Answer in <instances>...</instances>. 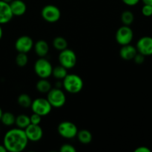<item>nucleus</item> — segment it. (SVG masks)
<instances>
[{
    "label": "nucleus",
    "mask_w": 152,
    "mask_h": 152,
    "mask_svg": "<svg viewBox=\"0 0 152 152\" xmlns=\"http://www.w3.org/2000/svg\"><path fill=\"white\" fill-rule=\"evenodd\" d=\"M24 129H12L7 131L3 138V145L9 152H21L26 148L28 143Z\"/></svg>",
    "instance_id": "1"
},
{
    "label": "nucleus",
    "mask_w": 152,
    "mask_h": 152,
    "mask_svg": "<svg viewBox=\"0 0 152 152\" xmlns=\"http://www.w3.org/2000/svg\"><path fill=\"white\" fill-rule=\"evenodd\" d=\"M144 4H149L152 6V0H141Z\"/></svg>",
    "instance_id": "32"
},
{
    "label": "nucleus",
    "mask_w": 152,
    "mask_h": 152,
    "mask_svg": "<svg viewBox=\"0 0 152 152\" xmlns=\"http://www.w3.org/2000/svg\"><path fill=\"white\" fill-rule=\"evenodd\" d=\"M134 38V32L130 26L123 25L117 29L115 34L117 42L121 46L131 44Z\"/></svg>",
    "instance_id": "9"
},
{
    "label": "nucleus",
    "mask_w": 152,
    "mask_h": 152,
    "mask_svg": "<svg viewBox=\"0 0 152 152\" xmlns=\"http://www.w3.org/2000/svg\"><path fill=\"white\" fill-rule=\"evenodd\" d=\"M58 59H59V65L63 66L67 70L74 68L77 62V57L75 52L68 48L61 50Z\"/></svg>",
    "instance_id": "6"
},
{
    "label": "nucleus",
    "mask_w": 152,
    "mask_h": 152,
    "mask_svg": "<svg viewBox=\"0 0 152 152\" xmlns=\"http://www.w3.org/2000/svg\"><path fill=\"white\" fill-rule=\"evenodd\" d=\"M137 53L136 47L131 44L123 45L120 50V56L124 60H132Z\"/></svg>",
    "instance_id": "15"
},
{
    "label": "nucleus",
    "mask_w": 152,
    "mask_h": 152,
    "mask_svg": "<svg viewBox=\"0 0 152 152\" xmlns=\"http://www.w3.org/2000/svg\"><path fill=\"white\" fill-rule=\"evenodd\" d=\"M34 50L37 55L39 57H45L49 52V45L46 41L39 39L34 45Z\"/></svg>",
    "instance_id": "16"
},
{
    "label": "nucleus",
    "mask_w": 152,
    "mask_h": 152,
    "mask_svg": "<svg viewBox=\"0 0 152 152\" xmlns=\"http://www.w3.org/2000/svg\"><path fill=\"white\" fill-rule=\"evenodd\" d=\"M83 79L76 74H68L62 80V87L67 92L72 94L80 93L83 90Z\"/></svg>",
    "instance_id": "2"
},
{
    "label": "nucleus",
    "mask_w": 152,
    "mask_h": 152,
    "mask_svg": "<svg viewBox=\"0 0 152 152\" xmlns=\"http://www.w3.org/2000/svg\"><path fill=\"white\" fill-rule=\"evenodd\" d=\"M42 19L48 23H55L59 20L61 17V11L59 8L53 4H47L41 11Z\"/></svg>",
    "instance_id": "8"
},
{
    "label": "nucleus",
    "mask_w": 152,
    "mask_h": 152,
    "mask_svg": "<svg viewBox=\"0 0 152 152\" xmlns=\"http://www.w3.org/2000/svg\"><path fill=\"white\" fill-rule=\"evenodd\" d=\"M31 108L33 113L39 114L41 117H45L51 112L52 106L48 101L47 98L39 97L32 101Z\"/></svg>",
    "instance_id": "5"
},
{
    "label": "nucleus",
    "mask_w": 152,
    "mask_h": 152,
    "mask_svg": "<svg viewBox=\"0 0 152 152\" xmlns=\"http://www.w3.org/2000/svg\"><path fill=\"white\" fill-rule=\"evenodd\" d=\"M120 19L123 25L130 26L134 21V15L130 10H125L122 13Z\"/></svg>",
    "instance_id": "23"
},
{
    "label": "nucleus",
    "mask_w": 152,
    "mask_h": 152,
    "mask_svg": "<svg viewBox=\"0 0 152 152\" xmlns=\"http://www.w3.org/2000/svg\"><path fill=\"white\" fill-rule=\"evenodd\" d=\"M2 1H4V2H7V3H8V4H10V3L13 0H2Z\"/></svg>",
    "instance_id": "35"
},
{
    "label": "nucleus",
    "mask_w": 152,
    "mask_h": 152,
    "mask_svg": "<svg viewBox=\"0 0 152 152\" xmlns=\"http://www.w3.org/2000/svg\"><path fill=\"white\" fill-rule=\"evenodd\" d=\"M59 151L60 152H76L77 149L71 144L65 143L60 147Z\"/></svg>",
    "instance_id": "27"
},
{
    "label": "nucleus",
    "mask_w": 152,
    "mask_h": 152,
    "mask_svg": "<svg viewBox=\"0 0 152 152\" xmlns=\"http://www.w3.org/2000/svg\"><path fill=\"white\" fill-rule=\"evenodd\" d=\"M15 120H16V116L10 112H4L1 115V120L3 125L6 126H11L15 124Z\"/></svg>",
    "instance_id": "24"
},
{
    "label": "nucleus",
    "mask_w": 152,
    "mask_h": 152,
    "mask_svg": "<svg viewBox=\"0 0 152 152\" xmlns=\"http://www.w3.org/2000/svg\"><path fill=\"white\" fill-rule=\"evenodd\" d=\"M145 56L144 55L141 54V53H138L135 55V56L134 57V61L135 62V63L137 64V65H141V64L145 62Z\"/></svg>",
    "instance_id": "29"
},
{
    "label": "nucleus",
    "mask_w": 152,
    "mask_h": 152,
    "mask_svg": "<svg viewBox=\"0 0 152 152\" xmlns=\"http://www.w3.org/2000/svg\"><path fill=\"white\" fill-rule=\"evenodd\" d=\"M13 17V15L10 9V4L0 0V25L8 23Z\"/></svg>",
    "instance_id": "13"
},
{
    "label": "nucleus",
    "mask_w": 152,
    "mask_h": 152,
    "mask_svg": "<svg viewBox=\"0 0 152 152\" xmlns=\"http://www.w3.org/2000/svg\"><path fill=\"white\" fill-rule=\"evenodd\" d=\"M141 11H142V15L145 17L152 16V6L149 4H143Z\"/></svg>",
    "instance_id": "26"
},
{
    "label": "nucleus",
    "mask_w": 152,
    "mask_h": 152,
    "mask_svg": "<svg viewBox=\"0 0 152 152\" xmlns=\"http://www.w3.org/2000/svg\"><path fill=\"white\" fill-rule=\"evenodd\" d=\"M68 74V71L65 68L62 66L61 65L56 66L55 68H53V71H52V75L53 77L59 80H62L66 75Z\"/></svg>",
    "instance_id": "22"
},
{
    "label": "nucleus",
    "mask_w": 152,
    "mask_h": 152,
    "mask_svg": "<svg viewBox=\"0 0 152 152\" xmlns=\"http://www.w3.org/2000/svg\"><path fill=\"white\" fill-rule=\"evenodd\" d=\"M136 48L138 53L145 56L152 55V37L145 36L138 39L136 45Z\"/></svg>",
    "instance_id": "10"
},
{
    "label": "nucleus",
    "mask_w": 152,
    "mask_h": 152,
    "mask_svg": "<svg viewBox=\"0 0 152 152\" xmlns=\"http://www.w3.org/2000/svg\"><path fill=\"white\" fill-rule=\"evenodd\" d=\"M134 152H151V149L146 146H140L134 150Z\"/></svg>",
    "instance_id": "31"
},
{
    "label": "nucleus",
    "mask_w": 152,
    "mask_h": 152,
    "mask_svg": "<svg viewBox=\"0 0 152 152\" xmlns=\"http://www.w3.org/2000/svg\"><path fill=\"white\" fill-rule=\"evenodd\" d=\"M57 132L59 134L65 139H73L77 137L78 129L72 122L63 121L58 125Z\"/></svg>",
    "instance_id": "7"
},
{
    "label": "nucleus",
    "mask_w": 152,
    "mask_h": 152,
    "mask_svg": "<svg viewBox=\"0 0 152 152\" xmlns=\"http://www.w3.org/2000/svg\"><path fill=\"white\" fill-rule=\"evenodd\" d=\"M15 124H16V126L19 129H25L27 126H28L31 124L30 117H28L26 114H19L17 117H16Z\"/></svg>",
    "instance_id": "19"
},
{
    "label": "nucleus",
    "mask_w": 152,
    "mask_h": 152,
    "mask_svg": "<svg viewBox=\"0 0 152 152\" xmlns=\"http://www.w3.org/2000/svg\"><path fill=\"white\" fill-rule=\"evenodd\" d=\"M3 112H2V110H1V108H0V120H1V115H2Z\"/></svg>",
    "instance_id": "36"
},
{
    "label": "nucleus",
    "mask_w": 152,
    "mask_h": 152,
    "mask_svg": "<svg viewBox=\"0 0 152 152\" xmlns=\"http://www.w3.org/2000/svg\"><path fill=\"white\" fill-rule=\"evenodd\" d=\"M2 36H3V30H2V28H1V25H0V40H1V38H2Z\"/></svg>",
    "instance_id": "34"
},
{
    "label": "nucleus",
    "mask_w": 152,
    "mask_h": 152,
    "mask_svg": "<svg viewBox=\"0 0 152 152\" xmlns=\"http://www.w3.org/2000/svg\"><path fill=\"white\" fill-rule=\"evenodd\" d=\"M0 152H7V149H6L3 144L0 145Z\"/></svg>",
    "instance_id": "33"
},
{
    "label": "nucleus",
    "mask_w": 152,
    "mask_h": 152,
    "mask_svg": "<svg viewBox=\"0 0 152 152\" xmlns=\"http://www.w3.org/2000/svg\"><path fill=\"white\" fill-rule=\"evenodd\" d=\"M32 99L31 97L27 94H21L17 99V102L19 106L24 108H31V105L32 104Z\"/></svg>",
    "instance_id": "21"
},
{
    "label": "nucleus",
    "mask_w": 152,
    "mask_h": 152,
    "mask_svg": "<svg viewBox=\"0 0 152 152\" xmlns=\"http://www.w3.org/2000/svg\"><path fill=\"white\" fill-rule=\"evenodd\" d=\"M140 0H122L125 4L127 6H130V7H133V6L137 5L138 3L140 2Z\"/></svg>",
    "instance_id": "30"
},
{
    "label": "nucleus",
    "mask_w": 152,
    "mask_h": 152,
    "mask_svg": "<svg viewBox=\"0 0 152 152\" xmlns=\"http://www.w3.org/2000/svg\"><path fill=\"white\" fill-rule=\"evenodd\" d=\"M34 41L28 36H22L16 39L15 42V48L18 53H28L34 48Z\"/></svg>",
    "instance_id": "11"
},
{
    "label": "nucleus",
    "mask_w": 152,
    "mask_h": 152,
    "mask_svg": "<svg viewBox=\"0 0 152 152\" xmlns=\"http://www.w3.org/2000/svg\"><path fill=\"white\" fill-rule=\"evenodd\" d=\"M36 74L40 79H48L52 75L53 67L51 63L45 57H39L34 66Z\"/></svg>",
    "instance_id": "3"
},
{
    "label": "nucleus",
    "mask_w": 152,
    "mask_h": 152,
    "mask_svg": "<svg viewBox=\"0 0 152 152\" xmlns=\"http://www.w3.org/2000/svg\"><path fill=\"white\" fill-rule=\"evenodd\" d=\"M53 46L56 50L61 51L68 48V42L64 37H56L53 40Z\"/></svg>",
    "instance_id": "20"
},
{
    "label": "nucleus",
    "mask_w": 152,
    "mask_h": 152,
    "mask_svg": "<svg viewBox=\"0 0 152 152\" xmlns=\"http://www.w3.org/2000/svg\"><path fill=\"white\" fill-rule=\"evenodd\" d=\"M37 90L42 94H47L51 88V84L47 79H40L36 85Z\"/></svg>",
    "instance_id": "18"
},
{
    "label": "nucleus",
    "mask_w": 152,
    "mask_h": 152,
    "mask_svg": "<svg viewBox=\"0 0 152 152\" xmlns=\"http://www.w3.org/2000/svg\"><path fill=\"white\" fill-rule=\"evenodd\" d=\"M28 62V57L27 53H18L16 56V63L19 67H25Z\"/></svg>",
    "instance_id": "25"
},
{
    "label": "nucleus",
    "mask_w": 152,
    "mask_h": 152,
    "mask_svg": "<svg viewBox=\"0 0 152 152\" xmlns=\"http://www.w3.org/2000/svg\"><path fill=\"white\" fill-rule=\"evenodd\" d=\"M25 133L27 138L31 142H39L43 137V130L39 125L30 124L25 129Z\"/></svg>",
    "instance_id": "12"
},
{
    "label": "nucleus",
    "mask_w": 152,
    "mask_h": 152,
    "mask_svg": "<svg viewBox=\"0 0 152 152\" xmlns=\"http://www.w3.org/2000/svg\"><path fill=\"white\" fill-rule=\"evenodd\" d=\"M10 7L13 16H23L27 10L26 4L22 0H13L10 3Z\"/></svg>",
    "instance_id": "14"
},
{
    "label": "nucleus",
    "mask_w": 152,
    "mask_h": 152,
    "mask_svg": "<svg viewBox=\"0 0 152 152\" xmlns=\"http://www.w3.org/2000/svg\"><path fill=\"white\" fill-rule=\"evenodd\" d=\"M77 137L78 139L79 142L83 144H89L92 141V139H93L92 134L88 130H86V129L78 131Z\"/></svg>",
    "instance_id": "17"
},
{
    "label": "nucleus",
    "mask_w": 152,
    "mask_h": 152,
    "mask_svg": "<svg viewBox=\"0 0 152 152\" xmlns=\"http://www.w3.org/2000/svg\"><path fill=\"white\" fill-rule=\"evenodd\" d=\"M47 99L52 108H59L65 105L66 102V96L63 91L59 88H51L47 93Z\"/></svg>",
    "instance_id": "4"
},
{
    "label": "nucleus",
    "mask_w": 152,
    "mask_h": 152,
    "mask_svg": "<svg viewBox=\"0 0 152 152\" xmlns=\"http://www.w3.org/2000/svg\"><path fill=\"white\" fill-rule=\"evenodd\" d=\"M30 121H31V124L34 125H39L42 121V117L39 114L33 113L32 115L30 117Z\"/></svg>",
    "instance_id": "28"
}]
</instances>
